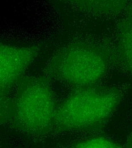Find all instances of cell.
<instances>
[{"label":"cell","mask_w":132,"mask_h":148,"mask_svg":"<svg viewBox=\"0 0 132 148\" xmlns=\"http://www.w3.org/2000/svg\"><path fill=\"white\" fill-rule=\"evenodd\" d=\"M79 148H117L122 147L113 141L104 137H96L81 141L73 146Z\"/></svg>","instance_id":"52a82bcc"},{"label":"cell","mask_w":132,"mask_h":148,"mask_svg":"<svg viewBox=\"0 0 132 148\" xmlns=\"http://www.w3.org/2000/svg\"><path fill=\"white\" fill-rule=\"evenodd\" d=\"M108 67L107 57L98 48L74 43L62 48L50 59L49 73L70 85L87 86L98 81Z\"/></svg>","instance_id":"3957f363"},{"label":"cell","mask_w":132,"mask_h":148,"mask_svg":"<svg viewBox=\"0 0 132 148\" xmlns=\"http://www.w3.org/2000/svg\"><path fill=\"white\" fill-rule=\"evenodd\" d=\"M128 145L129 147H132V137H131L130 139L129 140L128 142Z\"/></svg>","instance_id":"ba28073f"},{"label":"cell","mask_w":132,"mask_h":148,"mask_svg":"<svg viewBox=\"0 0 132 148\" xmlns=\"http://www.w3.org/2000/svg\"><path fill=\"white\" fill-rule=\"evenodd\" d=\"M13 96L2 105L1 121H8L21 132L40 136L54 128L57 106L49 82L43 77H21Z\"/></svg>","instance_id":"6da1fadb"},{"label":"cell","mask_w":132,"mask_h":148,"mask_svg":"<svg viewBox=\"0 0 132 148\" xmlns=\"http://www.w3.org/2000/svg\"><path fill=\"white\" fill-rule=\"evenodd\" d=\"M131 137H132V136H131Z\"/></svg>","instance_id":"30bf717a"},{"label":"cell","mask_w":132,"mask_h":148,"mask_svg":"<svg viewBox=\"0 0 132 148\" xmlns=\"http://www.w3.org/2000/svg\"><path fill=\"white\" fill-rule=\"evenodd\" d=\"M120 100V93L115 89L89 88L77 91L57 106L54 128L63 132L94 127L109 118Z\"/></svg>","instance_id":"7a4b0ae2"},{"label":"cell","mask_w":132,"mask_h":148,"mask_svg":"<svg viewBox=\"0 0 132 148\" xmlns=\"http://www.w3.org/2000/svg\"><path fill=\"white\" fill-rule=\"evenodd\" d=\"M76 8L98 14H112L129 8L132 0H63Z\"/></svg>","instance_id":"5b68a950"},{"label":"cell","mask_w":132,"mask_h":148,"mask_svg":"<svg viewBox=\"0 0 132 148\" xmlns=\"http://www.w3.org/2000/svg\"><path fill=\"white\" fill-rule=\"evenodd\" d=\"M129 8V9H131V13H130V16L132 17V4L131 5V6H130Z\"/></svg>","instance_id":"9c48e42d"},{"label":"cell","mask_w":132,"mask_h":148,"mask_svg":"<svg viewBox=\"0 0 132 148\" xmlns=\"http://www.w3.org/2000/svg\"><path fill=\"white\" fill-rule=\"evenodd\" d=\"M118 46L124 63L132 73V17L131 16L121 25Z\"/></svg>","instance_id":"8992f818"},{"label":"cell","mask_w":132,"mask_h":148,"mask_svg":"<svg viewBox=\"0 0 132 148\" xmlns=\"http://www.w3.org/2000/svg\"><path fill=\"white\" fill-rule=\"evenodd\" d=\"M40 47H19L1 43L0 46L1 95L15 86L39 54Z\"/></svg>","instance_id":"277c9868"}]
</instances>
